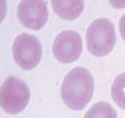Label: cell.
Returning <instances> with one entry per match:
<instances>
[{
	"mask_svg": "<svg viewBox=\"0 0 125 118\" xmlns=\"http://www.w3.org/2000/svg\"><path fill=\"white\" fill-rule=\"evenodd\" d=\"M94 83L91 73L84 67H75L65 76L61 95L62 102L73 110H81L91 101Z\"/></svg>",
	"mask_w": 125,
	"mask_h": 118,
	"instance_id": "cell-1",
	"label": "cell"
},
{
	"mask_svg": "<svg viewBox=\"0 0 125 118\" xmlns=\"http://www.w3.org/2000/svg\"><path fill=\"white\" fill-rule=\"evenodd\" d=\"M89 52L94 56H105L114 49L116 42L114 24L105 18L94 20L86 34Z\"/></svg>",
	"mask_w": 125,
	"mask_h": 118,
	"instance_id": "cell-2",
	"label": "cell"
},
{
	"mask_svg": "<svg viewBox=\"0 0 125 118\" xmlns=\"http://www.w3.org/2000/svg\"><path fill=\"white\" fill-rule=\"evenodd\" d=\"M30 101V88L17 77H9L0 87V106L6 113L15 115L24 110Z\"/></svg>",
	"mask_w": 125,
	"mask_h": 118,
	"instance_id": "cell-3",
	"label": "cell"
},
{
	"mask_svg": "<svg viewBox=\"0 0 125 118\" xmlns=\"http://www.w3.org/2000/svg\"><path fill=\"white\" fill-rule=\"evenodd\" d=\"M13 59L21 68L30 71L42 59V45L34 35L23 33L15 38L12 45Z\"/></svg>",
	"mask_w": 125,
	"mask_h": 118,
	"instance_id": "cell-4",
	"label": "cell"
},
{
	"mask_svg": "<svg viewBox=\"0 0 125 118\" xmlns=\"http://www.w3.org/2000/svg\"><path fill=\"white\" fill-rule=\"evenodd\" d=\"M81 52L82 40L79 33L76 31H62L55 38L53 43V53L61 63H73L79 59Z\"/></svg>",
	"mask_w": 125,
	"mask_h": 118,
	"instance_id": "cell-5",
	"label": "cell"
},
{
	"mask_svg": "<svg viewBox=\"0 0 125 118\" xmlns=\"http://www.w3.org/2000/svg\"><path fill=\"white\" fill-rule=\"evenodd\" d=\"M18 18L25 28L35 31L42 29L48 19L45 0H21L18 6Z\"/></svg>",
	"mask_w": 125,
	"mask_h": 118,
	"instance_id": "cell-6",
	"label": "cell"
},
{
	"mask_svg": "<svg viewBox=\"0 0 125 118\" xmlns=\"http://www.w3.org/2000/svg\"><path fill=\"white\" fill-rule=\"evenodd\" d=\"M55 13L64 20H76L83 11L84 0H51Z\"/></svg>",
	"mask_w": 125,
	"mask_h": 118,
	"instance_id": "cell-7",
	"label": "cell"
},
{
	"mask_svg": "<svg viewBox=\"0 0 125 118\" xmlns=\"http://www.w3.org/2000/svg\"><path fill=\"white\" fill-rule=\"evenodd\" d=\"M83 118H117V114L109 103L99 102L86 113Z\"/></svg>",
	"mask_w": 125,
	"mask_h": 118,
	"instance_id": "cell-8",
	"label": "cell"
},
{
	"mask_svg": "<svg viewBox=\"0 0 125 118\" xmlns=\"http://www.w3.org/2000/svg\"><path fill=\"white\" fill-rule=\"evenodd\" d=\"M113 101L122 109H125V73L117 75L111 86Z\"/></svg>",
	"mask_w": 125,
	"mask_h": 118,
	"instance_id": "cell-9",
	"label": "cell"
},
{
	"mask_svg": "<svg viewBox=\"0 0 125 118\" xmlns=\"http://www.w3.org/2000/svg\"><path fill=\"white\" fill-rule=\"evenodd\" d=\"M7 10H8V6H7L6 0H0V23L4 20L7 14Z\"/></svg>",
	"mask_w": 125,
	"mask_h": 118,
	"instance_id": "cell-10",
	"label": "cell"
},
{
	"mask_svg": "<svg viewBox=\"0 0 125 118\" xmlns=\"http://www.w3.org/2000/svg\"><path fill=\"white\" fill-rule=\"evenodd\" d=\"M110 4L115 9H124L125 8V0H109Z\"/></svg>",
	"mask_w": 125,
	"mask_h": 118,
	"instance_id": "cell-11",
	"label": "cell"
},
{
	"mask_svg": "<svg viewBox=\"0 0 125 118\" xmlns=\"http://www.w3.org/2000/svg\"><path fill=\"white\" fill-rule=\"evenodd\" d=\"M119 29H120V33H121L122 39H123L124 41H125V14L122 15L121 20H120Z\"/></svg>",
	"mask_w": 125,
	"mask_h": 118,
	"instance_id": "cell-12",
	"label": "cell"
}]
</instances>
